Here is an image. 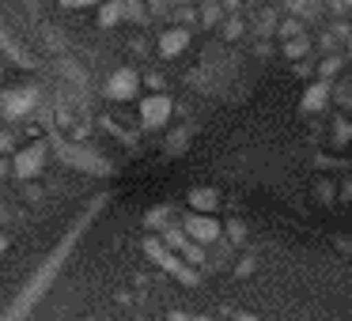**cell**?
Wrapping results in <instances>:
<instances>
[{
	"instance_id": "1",
	"label": "cell",
	"mask_w": 352,
	"mask_h": 321,
	"mask_svg": "<svg viewBox=\"0 0 352 321\" xmlns=\"http://www.w3.org/2000/svg\"><path fill=\"white\" fill-rule=\"evenodd\" d=\"M140 250H144V257H148V261H155V265H160L163 272H170L175 280H182L186 287H197V283H201V272H197L193 265H186V261L178 257V253H170L167 246H163V238L148 235L144 242H140Z\"/></svg>"
},
{
	"instance_id": "2",
	"label": "cell",
	"mask_w": 352,
	"mask_h": 321,
	"mask_svg": "<svg viewBox=\"0 0 352 321\" xmlns=\"http://www.w3.org/2000/svg\"><path fill=\"white\" fill-rule=\"evenodd\" d=\"M54 152L61 155V163H65V167H72V170H84V174H114V163L102 159L99 152H91V147H84V144L57 140Z\"/></svg>"
},
{
	"instance_id": "3",
	"label": "cell",
	"mask_w": 352,
	"mask_h": 321,
	"mask_svg": "<svg viewBox=\"0 0 352 321\" xmlns=\"http://www.w3.org/2000/svg\"><path fill=\"white\" fill-rule=\"evenodd\" d=\"M46 163H50V144L46 140H34V144H27V147H16L12 174H16L19 182H31V178H38L42 170H46Z\"/></svg>"
},
{
	"instance_id": "4",
	"label": "cell",
	"mask_w": 352,
	"mask_h": 321,
	"mask_svg": "<svg viewBox=\"0 0 352 321\" xmlns=\"http://www.w3.org/2000/svg\"><path fill=\"white\" fill-rule=\"evenodd\" d=\"M38 102H42V91L34 84H27L19 91L0 95V114H4V121H23V117H31L38 110Z\"/></svg>"
},
{
	"instance_id": "5",
	"label": "cell",
	"mask_w": 352,
	"mask_h": 321,
	"mask_svg": "<svg viewBox=\"0 0 352 321\" xmlns=\"http://www.w3.org/2000/svg\"><path fill=\"white\" fill-rule=\"evenodd\" d=\"M137 91H140V72H133V69H114L107 76V84H102V95L114 102H129Z\"/></svg>"
},
{
	"instance_id": "6",
	"label": "cell",
	"mask_w": 352,
	"mask_h": 321,
	"mask_svg": "<svg viewBox=\"0 0 352 321\" xmlns=\"http://www.w3.org/2000/svg\"><path fill=\"white\" fill-rule=\"evenodd\" d=\"M163 246H167L170 253H178V257H182L186 265H193V268L205 261V250H201L197 242H190V238L182 235V227H175V223H167V227H163Z\"/></svg>"
},
{
	"instance_id": "7",
	"label": "cell",
	"mask_w": 352,
	"mask_h": 321,
	"mask_svg": "<svg viewBox=\"0 0 352 321\" xmlns=\"http://www.w3.org/2000/svg\"><path fill=\"white\" fill-rule=\"evenodd\" d=\"M170 114H175V106H170L167 95H148V99H140V125H144V129L167 125Z\"/></svg>"
},
{
	"instance_id": "8",
	"label": "cell",
	"mask_w": 352,
	"mask_h": 321,
	"mask_svg": "<svg viewBox=\"0 0 352 321\" xmlns=\"http://www.w3.org/2000/svg\"><path fill=\"white\" fill-rule=\"evenodd\" d=\"M182 235L197 246H216L220 242V223H216L212 215H190V219L182 223Z\"/></svg>"
},
{
	"instance_id": "9",
	"label": "cell",
	"mask_w": 352,
	"mask_h": 321,
	"mask_svg": "<svg viewBox=\"0 0 352 321\" xmlns=\"http://www.w3.org/2000/svg\"><path fill=\"white\" fill-rule=\"evenodd\" d=\"M329 80H314L311 87H307L303 91V102H299V110H303V114H322V110H329Z\"/></svg>"
},
{
	"instance_id": "10",
	"label": "cell",
	"mask_w": 352,
	"mask_h": 321,
	"mask_svg": "<svg viewBox=\"0 0 352 321\" xmlns=\"http://www.w3.org/2000/svg\"><path fill=\"white\" fill-rule=\"evenodd\" d=\"M186 46H190V27H170V31L160 34V54L163 57L186 54Z\"/></svg>"
},
{
	"instance_id": "11",
	"label": "cell",
	"mask_w": 352,
	"mask_h": 321,
	"mask_svg": "<svg viewBox=\"0 0 352 321\" xmlns=\"http://www.w3.org/2000/svg\"><path fill=\"white\" fill-rule=\"evenodd\" d=\"M186 200H190L193 215H208L216 204H220V193H216V189H190V197H186Z\"/></svg>"
},
{
	"instance_id": "12",
	"label": "cell",
	"mask_w": 352,
	"mask_h": 321,
	"mask_svg": "<svg viewBox=\"0 0 352 321\" xmlns=\"http://www.w3.org/2000/svg\"><path fill=\"white\" fill-rule=\"evenodd\" d=\"M288 12H292V19H318V12H322V4L318 0H288Z\"/></svg>"
},
{
	"instance_id": "13",
	"label": "cell",
	"mask_w": 352,
	"mask_h": 321,
	"mask_svg": "<svg viewBox=\"0 0 352 321\" xmlns=\"http://www.w3.org/2000/svg\"><path fill=\"white\" fill-rule=\"evenodd\" d=\"M118 8H122V19H129V23H148V8L144 0H118Z\"/></svg>"
},
{
	"instance_id": "14",
	"label": "cell",
	"mask_w": 352,
	"mask_h": 321,
	"mask_svg": "<svg viewBox=\"0 0 352 321\" xmlns=\"http://www.w3.org/2000/svg\"><path fill=\"white\" fill-rule=\"evenodd\" d=\"M167 223H175V212H170V204H160V208H152V212L144 215V227H148V230H163Z\"/></svg>"
},
{
	"instance_id": "15",
	"label": "cell",
	"mask_w": 352,
	"mask_h": 321,
	"mask_svg": "<svg viewBox=\"0 0 352 321\" xmlns=\"http://www.w3.org/2000/svg\"><path fill=\"white\" fill-rule=\"evenodd\" d=\"M341 69H344V54H326L322 64H318V80H329V84H333V76Z\"/></svg>"
},
{
	"instance_id": "16",
	"label": "cell",
	"mask_w": 352,
	"mask_h": 321,
	"mask_svg": "<svg viewBox=\"0 0 352 321\" xmlns=\"http://www.w3.org/2000/svg\"><path fill=\"white\" fill-rule=\"evenodd\" d=\"M201 27H220L223 19V8H220V0H201Z\"/></svg>"
},
{
	"instance_id": "17",
	"label": "cell",
	"mask_w": 352,
	"mask_h": 321,
	"mask_svg": "<svg viewBox=\"0 0 352 321\" xmlns=\"http://www.w3.org/2000/svg\"><path fill=\"white\" fill-rule=\"evenodd\" d=\"M220 34H223V42H235L246 34V23L239 16H228V19H220Z\"/></svg>"
},
{
	"instance_id": "18",
	"label": "cell",
	"mask_w": 352,
	"mask_h": 321,
	"mask_svg": "<svg viewBox=\"0 0 352 321\" xmlns=\"http://www.w3.org/2000/svg\"><path fill=\"white\" fill-rule=\"evenodd\" d=\"M307 54H311V42H307L303 34H299V38H288V42H284V57H288V61H303Z\"/></svg>"
},
{
	"instance_id": "19",
	"label": "cell",
	"mask_w": 352,
	"mask_h": 321,
	"mask_svg": "<svg viewBox=\"0 0 352 321\" xmlns=\"http://www.w3.org/2000/svg\"><path fill=\"white\" fill-rule=\"evenodd\" d=\"M254 19H258V23H254V31H258L261 38H269V34L276 31V12H273V8H261Z\"/></svg>"
},
{
	"instance_id": "20",
	"label": "cell",
	"mask_w": 352,
	"mask_h": 321,
	"mask_svg": "<svg viewBox=\"0 0 352 321\" xmlns=\"http://www.w3.org/2000/svg\"><path fill=\"white\" fill-rule=\"evenodd\" d=\"M220 238H228V242L243 246V242H246V223H243V219H231L228 227H220Z\"/></svg>"
},
{
	"instance_id": "21",
	"label": "cell",
	"mask_w": 352,
	"mask_h": 321,
	"mask_svg": "<svg viewBox=\"0 0 352 321\" xmlns=\"http://www.w3.org/2000/svg\"><path fill=\"white\" fill-rule=\"evenodd\" d=\"M273 34H280V38L284 42H288V38H299V34H303V23H299V19H276V31Z\"/></svg>"
},
{
	"instance_id": "22",
	"label": "cell",
	"mask_w": 352,
	"mask_h": 321,
	"mask_svg": "<svg viewBox=\"0 0 352 321\" xmlns=\"http://www.w3.org/2000/svg\"><path fill=\"white\" fill-rule=\"evenodd\" d=\"M114 23H122V8H118V0H110L99 8V27H114Z\"/></svg>"
},
{
	"instance_id": "23",
	"label": "cell",
	"mask_w": 352,
	"mask_h": 321,
	"mask_svg": "<svg viewBox=\"0 0 352 321\" xmlns=\"http://www.w3.org/2000/svg\"><path fill=\"white\" fill-rule=\"evenodd\" d=\"M175 19H178L175 27H190V23H197V12H193V4H178V8H175Z\"/></svg>"
},
{
	"instance_id": "24",
	"label": "cell",
	"mask_w": 352,
	"mask_h": 321,
	"mask_svg": "<svg viewBox=\"0 0 352 321\" xmlns=\"http://www.w3.org/2000/svg\"><path fill=\"white\" fill-rule=\"evenodd\" d=\"M333 144H349V121H344V114L333 117Z\"/></svg>"
},
{
	"instance_id": "25",
	"label": "cell",
	"mask_w": 352,
	"mask_h": 321,
	"mask_svg": "<svg viewBox=\"0 0 352 321\" xmlns=\"http://www.w3.org/2000/svg\"><path fill=\"white\" fill-rule=\"evenodd\" d=\"M314 197H318L322 200V204H333V185H329V182H314Z\"/></svg>"
},
{
	"instance_id": "26",
	"label": "cell",
	"mask_w": 352,
	"mask_h": 321,
	"mask_svg": "<svg viewBox=\"0 0 352 321\" xmlns=\"http://www.w3.org/2000/svg\"><path fill=\"white\" fill-rule=\"evenodd\" d=\"M186 144H190V132H175V136L167 140V152L178 155V152H186Z\"/></svg>"
},
{
	"instance_id": "27",
	"label": "cell",
	"mask_w": 352,
	"mask_h": 321,
	"mask_svg": "<svg viewBox=\"0 0 352 321\" xmlns=\"http://www.w3.org/2000/svg\"><path fill=\"white\" fill-rule=\"evenodd\" d=\"M144 8H148V16H167L170 0H144Z\"/></svg>"
},
{
	"instance_id": "28",
	"label": "cell",
	"mask_w": 352,
	"mask_h": 321,
	"mask_svg": "<svg viewBox=\"0 0 352 321\" xmlns=\"http://www.w3.org/2000/svg\"><path fill=\"white\" fill-rule=\"evenodd\" d=\"M140 84H148L155 95H163V76H160V72H148V76H140Z\"/></svg>"
},
{
	"instance_id": "29",
	"label": "cell",
	"mask_w": 352,
	"mask_h": 321,
	"mask_svg": "<svg viewBox=\"0 0 352 321\" xmlns=\"http://www.w3.org/2000/svg\"><path fill=\"white\" fill-rule=\"evenodd\" d=\"M4 152H16V136L0 129V155H4Z\"/></svg>"
},
{
	"instance_id": "30",
	"label": "cell",
	"mask_w": 352,
	"mask_h": 321,
	"mask_svg": "<svg viewBox=\"0 0 352 321\" xmlns=\"http://www.w3.org/2000/svg\"><path fill=\"white\" fill-rule=\"evenodd\" d=\"M250 272H254V261H250V257H243V261L235 265V276H250Z\"/></svg>"
},
{
	"instance_id": "31",
	"label": "cell",
	"mask_w": 352,
	"mask_h": 321,
	"mask_svg": "<svg viewBox=\"0 0 352 321\" xmlns=\"http://www.w3.org/2000/svg\"><path fill=\"white\" fill-rule=\"evenodd\" d=\"M65 8H84V4H95V0H61Z\"/></svg>"
},
{
	"instance_id": "32",
	"label": "cell",
	"mask_w": 352,
	"mask_h": 321,
	"mask_svg": "<svg viewBox=\"0 0 352 321\" xmlns=\"http://www.w3.org/2000/svg\"><path fill=\"white\" fill-rule=\"evenodd\" d=\"M167 321H193V318H190V313H182V310H170Z\"/></svg>"
},
{
	"instance_id": "33",
	"label": "cell",
	"mask_w": 352,
	"mask_h": 321,
	"mask_svg": "<svg viewBox=\"0 0 352 321\" xmlns=\"http://www.w3.org/2000/svg\"><path fill=\"white\" fill-rule=\"evenodd\" d=\"M8 253V235H0V257Z\"/></svg>"
},
{
	"instance_id": "34",
	"label": "cell",
	"mask_w": 352,
	"mask_h": 321,
	"mask_svg": "<svg viewBox=\"0 0 352 321\" xmlns=\"http://www.w3.org/2000/svg\"><path fill=\"white\" fill-rule=\"evenodd\" d=\"M4 174H8V163H4V159H0V178H4Z\"/></svg>"
},
{
	"instance_id": "35",
	"label": "cell",
	"mask_w": 352,
	"mask_h": 321,
	"mask_svg": "<svg viewBox=\"0 0 352 321\" xmlns=\"http://www.w3.org/2000/svg\"><path fill=\"white\" fill-rule=\"evenodd\" d=\"M239 321H261V318H254V313H243V318H239Z\"/></svg>"
},
{
	"instance_id": "36",
	"label": "cell",
	"mask_w": 352,
	"mask_h": 321,
	"mask_svg": "<svg viewBox=\"0 0 352 321\" xmlns=\"http://www.w3.org/2000/svg\"><path fill=\"white\" fill-rule=\"evenodd\" d=\"M170 4H193V0H170Z\"/></svg>"
},
{
	"instance_id": "37",
	"label": "cell",
	"mask_w": 352,
	"mask_h": 321,
	"mask_svg": "<svg viewBox=\"0 0 352 321\" xmlns=\"http://www.w3.org/2000/svg\"><path fill=\"white\" fill-rule=\"evenodd\" d=\"M0 219H4V204H0Z\"/></svg>"
},
{
	"instance_id": "38",
	"label": "cell",
	"mask_w": 352,
	"mask_h": 321,
	"mask_svg": "<svg viewBox=\"0 0 352 321\" xmlns=\"http://www.w3.org/2000/svg\"><path fill=\"white\" fill-rule=\"evenodd\" d=\"M197 321H205V318H197Z\"/></svg>"
}]
</instances>
